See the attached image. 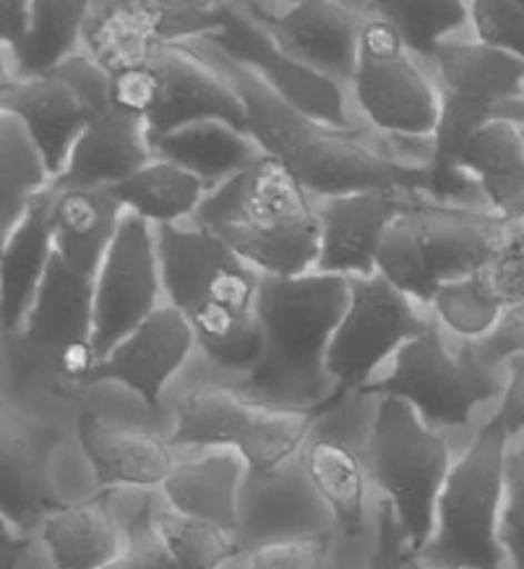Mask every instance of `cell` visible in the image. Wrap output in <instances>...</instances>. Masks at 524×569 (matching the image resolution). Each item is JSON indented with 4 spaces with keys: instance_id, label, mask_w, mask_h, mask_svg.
<instances>
[{
    "instance_id": "603a6c76",
    "label": "cell",
    "mask_w": 524,
    "mask_h": 569,
    "mask_svg": "<svg viewBox=\"0 0 524 569\" xmlns=\"http://www.w3.org/2000/svg\"><path fill=\"white\" fill-rule=\"evenodd\" d=\"M196 358V335L183 313L162 303L144 325L102 358L92 387L118 385L137 395L154 416L168 418V389Z\"/></svg>"
},
{
    "instance_id": "ba28073f",
    "label": "cell",
    "mask_w": 524,
    "mask_h": 569,
    "mask_svg": "<svg viewBox=\"0 0 524 569\" xmlns=\"http://www.w3.org/2000/svg\"><path fill=\"white\" fill-rule=\"evenodd\" d=\"M512 439L488 416L456 455L436 501L433 533L417 561L439 569H506L498 541L506 491V452Z\"/></svg>"
},
{
    "instance_id": "f35d334b",
    "label": "cell",
    "mask_w": 524,
    "mask_h": 569,
    "mask_svg": "<svg viewBox=\"0 0 524 569\" xmlns=\"http://www.w3.org/2000/svg\"><path fill=\"white\" fill-rule=\"evenodd\" d=\"M504 309L506 303L493 290L485 269L462 277V280L441 284L431 301V313L444 327V332L454 340L467 342H477L485 335H491Z\"/></svg>"
},
{
    "instance_id": "ffe728a7",
    "label": "cell",
    "mask_w": 524,
    "mask_h": 569,
    "mask_svg": "<svg viewBox=\"0 0 524 569\" xmlns=\"http://www.w3.org/2000/svg\"><path fill=\"white\" fill-rule=\"evenodd\" d=\"M125 543L108 569H222L235 538L175 512L160 491H121Z\"/></svg>"
},
{
    "instance_id": "ac0fdd59",
    "label": "cell",
    "mask_w": 524,
    "mask_h": 569,
    "mask_svg": "<svg viewBox=\"0 0 524 569\" xmlns=\"http://www.w3.org/2000/svg\"><path fill=\"white\" fill-rule=\"evenodd\" d=\"M204 40L264 81L282 102L313 121L344 131L363 126L350 110L347 89L319 77L316 71L305 69L293 56H288L272 40V34L245 11L243 3H222V29Z\"/></svg>"
},
{
    "instance_id": "83f0119b",
    "label": "cell",
    "mask_w": 524,
    "mask_h": 569,
    "mask_svg": "<svg viewBox=\"0 0 524 569\" xmlns=\"http://www.w3.org/2000/svg\"><path fill=\"white\" fill-rule=\"evenodd\" d=\"M245 473L249 466L232 449L181 452L160 493L175 512L235 536Z\"/></svg>"
},
{
    "instance_id": "7a4b0ae2",
    "label": "cell",
    "mask_w": 524,
    "mask_h": 569,
    "mask_svg": "<svg viewBox=\"0 0 524 569\" xmlns=\"http://www.w3.org/2000/svg\"><path fill=\"white\" fill-rule=\"evenodd\" d=\"M164 303L196 335L201 379L238 381L261 358V274L196 222L154 228Z\"/></svg>"
},
{
    "instance_id": "e0dca14e",
    "label": "cell",
    "mask_w": 524,
    "mask_h": 569,
    "mask_svg": "<svg viewBox=\"0 0 524 569\" xmlns=\"http://www.w3.org/2000/svg\"><path fill=\"white\" fill-rule=\"evenodd\" d=\"M56 77L77 89L87 110L84 131L63 178L56 181L58 186L108 189L154 160L144 121L112 100L110 77L92 58L79 52L56 71Z\"/></svg>"
},
{
    "instance_id": "c3c4849f",
    "label": "cell",
    "mask_w": 524,
    "mask_h": 569,
    "mask_svg": "<svg viewBox=\"0 0 524 569\" xmlns=\"http://www.w3.org/2000/svg\"><path fill=\"white\" fill-rule=\"evenodd\" d=\"M404 569H439V567H429V565H423V561H417L415 557H407V561H404Z\"/></svg>"
},
{
    "instance_id": "7bdbcfd3",
    "label": "cell",
    "mask_w": 524,
    "mask_h": 569,
    "mask_svg": "<svg viewBox=\"0 0 524 569\" xmlns=\"http://www.w3.org/2000/svg\"><path fill=\"white\" fill-rule=\"evenodd\" d=\"M477 356L493 369H504L508 358L524 356V301L506 306L491 335L475 342Z\"/></svg>"
},
{
    "instance_id": "74e56055",
    "label": "cell",
    "mask_w": 524,
    "mask_h": 569,
    "mask_svg": "<svg viewBox=\"0 0 524 569\" xmlns=\"http://www.w3.org/2000/svg\"><path fill=\"white\" fill-rule=\"evenodd\" d=\"M396 29L404 48L421 61H436V52L449 40H467L473 32V11L462 0H381L365 3Z\"/></svg>"
},
{
    "instance_id": "7dc6e473",
    "label": "cell",
    "mask_w": 524,
    "mask_h": 569,
    "mask_svg": "<svg viewBox=\"0 0 524 569\" xmlns=\"http://www.w3.org/2000/svg\"><path fill=\"white\" fill-rule=\"evenodd\" d=\"M29 21H32V3L29 0H3L0 3V42H3V52L13 50L24 40Z\"/></svg>"
},
{
    "instance_id": "f1b7e54d",
    "label": "cell",
    "mask_w": 524,
    "mask_h": 569,
    "mask_svg": "<svg viewBox=\"0 0 524 569\" xmlns=\"http://www.w3.org/2000/svg\"><path fill=\"white\" fill-rule=\"evenodd\" d=\"M125 209L108 189L58 186L50 189V228L56 251L79 274L97 277L115 243Z\"/></svg>"
},
{
    "instance_id": "b9f144b4",
    "label": "cell",
    "mask_w": 524,
    "mask_h": 569,
    "mask_svg": "<svg viewBox=\"0 0 524 569\" xmlns=\"http://www.w3.org/2000/svg\"><path fill=\"white\" fill-rule=\"evenodd\" d=\"M485 274L506 306L524 301V220L508 224L504 241L485 267Z\"/></svg>"
},
{
    "instance_id": "ee69618b",
    "label": "cell",
    "mask_w": 524,
    "mask_h": 569,
    "mask_svg": "<svg viewBox=\"0 0 524 569\" xmlns=\"http://www.w3.org/2000/svg\"><path fill=\"white\" fill-rule=\"evenodd\" d=\"M407 549L396 522L394 507L384 497H376L373 505V551L369 559V569H404Z\"/></svg>"
},
{
    "instance_id": "44dd1931",
    "label": "cell",
    "mask_w": 524,
    "mask_h": 569,
    "mask_svg": "<svg viewBox=\"0 0 524 569\" xmlns=\"http://www.w3.org/2000/svg\"><path fill=\"white\" fill-rule=\"evenodd\" d=\"M243 6L288 56L350 92L365 21L361 3L301 0L288 3V9H276L280 3Z\"/></svg>"
},
{
    "instance_id": "9c48e42d",
    "label": "cell",
    "mask_w": 524,
    "mask_h": 569,
    "mask_svg": "<svg viewBox=\"0 0 524 569\" xmlns=\"http://www.w3.org/2000/svg\"><path fill=\"white\" fill-rule=\"evenodd\" d=\"M168 406L170 441L178 452L232 449L249 470L269 473L301 455L329 400L309 410L276 408L251 400L220 379H199L172 395Z\"/></svg>"
},
{
    "instance_id": "4316f807",
    "label": "cell",
    "mask_w": 524,
    "mask_h": 569,
    "mask_svg": "<svg viewBox=\"0 0 524 569\" xmlns=\"http://www.w3.org/2000/svg\"><path fill=\"white\" fill-rule=\"evenodd\" d=\"M0 108L24 126L29 139L40 149L52 181L63 178L87 123L84 102L77 89L56 73L32 81L3 79Z\"/></svg>"
},
{
    "instance_id": "277c9868",
    "label": "cell",
    "mask_w": 524,
    "mask_h": 569,
    "mask_svg": "<svg viewBox=\"0 0 524 569\" xmlns=\"http://www.w3.org/2000/svg\"><path fill=\"white\" fill-rule=\"evenodd\" d=\"M97 369L94 277L56 251L24 325L3 337V408L32 413L34 402H56L79 413Z\"/></svg>"
},
{
    "instance_id": "f6af8a7d",
    "label": "cell",
    "mask_w": 524,
    "mask_h": 569,
    "mask_svg": "<svg viewBox=\"0 0 524 569\" xmlns=\"http://www.w3.org/2000/svg\"><path fill=\"white\" fill-rule=\"evenodd\" d=\"M504 395H501L496 413H491L504 426L508 439L524 437V356L508 358L504 363Z\"/></svg>"
},
{
    "instance_id": "e575fe53",
    "label": "cell",
    "mask_w": 524,
    "mask_h": 569,
    "mask_svg": "<svg viewBox=\"0 0 524 569\" xmlns=\"http://www.w3.org/2000/svg\"><path fill=\"white\" fill-rule=\"evenodd\" d=\"M108 191L125 212L141 217L152 228L191 222L209 193L196 176L160 157L125 181L108 186Z\"/></svg>"
},
{
    "instance_id": "bcb514c9",
    "label": "cell",
    "mask_w": 524,
    "mask_h": 569,
    "mask_svg": "<svg viewBox=\"0 0 524 569\" xmlns=\"http://www.w3.org/2000/svg\"><path fill=\"white\" fill-rule=\"evenodd\" d=\"M37 546H42L40 536L21 533L6 520H0V569H24Z\"/></svg>"
},
{
    "instance_id": "8fae6325",
    "label": "cell",
    "mask_w": 524,
    "mask_h": 569,
    "mask_svg": "<svg viewBox=\"0 0 524 569\" xmlns=\"http://www.w3.org/2000/svg\"><path fill=\"white\" fill-rule=\"evenodd\" d=\"M454 460L449 439L429 429L413 406L379 397L365 462L373 489L394 507L407 557H415L433 533L439 493Z\"/></svg>"
},
{
    "instance_id": "9a60e30c",
    "label": "cell",
    "mask_w": 524,
    "mask_h": 569,
    "mask_svg": "<svg viewBox=\"0 0 524 569\" xmlns=\"http://www.w3.org/2000/svg\"><path fill=\"white\" fill-rule=\"evenodd\" d=\"M431 309L396 290L386 277H353L350 301L329 346L326 369L336 392H357L371 385L404 342L429 327Z\"/></svg>"
},
{
    "instance_id": "3957f363",
    "label": "cell",
    "mask_w": 524,
    "mask_h": 569,
    "mask_svg": "<svg viewBox=\"0 0 524 569\" xmlns=\"http://www.w3.org/2000/svg\"><path fill=\"white\" fill-rule=\"evenodd\" d=\"M350 301V280L311 272L261 277V358L238 381V392L276 408H321L336 395L326 369L332 335ZM228 385V381H224Z\"/></svg>"
},
{
    "instance_id": "7c38bea8",
    "label": "cell",
    "mask_w": 524,
    "mask_h": 569,
    "mask_svg": "<svg viewBox=\"0 0 524 569\" xmlns=\"http://www.w3.org/2000/svg\"><path fill=\"white\" fill-rule=\"evenodd\" d=\"M110 92L123 110L144 121L149 147L183 126L209 118L249 131L235 89L185 44L154 48L141 63L110 77Z\"/></svg>"
},
{
    "instance_id": "d590c367",
    "label": "cell",
    "mask_w": 524,
    "mask_h": 569,
    "mask_svg": "<svg viewBox=\"0 0 524 569\" xmlns=\"http://www.w3.org/2000/svg\"><path fill=\"white\" fill-rule=\"evenodd\" d=\"M371 551L373 530L363 538H347L332 530L253 546L238 551L222 569H369Z\"/></svg>"
},
{
    "instance_id": "836d02e7",
    "label": "cell",
    "mask_w": 524,
    "mask_h": 569,
    "mask_svg": "<svg viewBox=\"0 0 524 569\" xmlns=\"http://www.w3.org/2000/svg\"><path fill=\"white\" fill-rule=\"evenodd\" d=\"M89 3H32V21L17 48L3 52V79L32 81L52 77L63 63L81 52V32H84Z\"/></svg>"
},
{
    "instance_id": "7402d4cb",
    "label": "cell",
    "mask_w": 524,
    "mask_h": 569,
    "mask_svg": "<svg viewBox=\"0 0 524 569\" xmlns=\"http://www.w3.org/2000/svg\"><path fill=\"white\" fill-rule=\"evenodd\" d=\"M61 421L3 408L0 431V520L21 533L40 536L42 522L69 505L52 483L50 460L61 447Z\"/></svg>"
},
{
    "instance_id": "5bb4252c",
    "label": "cell",
    "mask_w": 524,
    "mask_h": 569,
    "mask_svg": "<svg viewBox=\"0 0 524 569\" xmlns=\"http://www.w3.org/2000/svg\"><path fill=\"white\" fill-rule=\"evenodd\" d=\"M361 6L365 21L350 84L361 121L386 137L433 139L439 123L436 79L421 69L384 17Z\"/></svg>"
},
{
    "instance_id": "30bf717a",
    "label": "cell",
    "mask_w": 524,
    "mask_h": 569,
    "mask_svg": "<svg viewBox=\"0 0 524 569\" xmlns=\"http://www.w3.org/2000/svg\"><path fill=\"white\" fill-rule=\"evenodd\" d=\"M446 337L431 313L429 327L404 342L386 369L357 392L404 400L429 429L446 439L467 431L481 408L501 400L506 377L504 369L481 361L475 342L456 340L452 348Z\"/></svg>"
},
{
    "instance_id": "1f68e13d",
    "label": "cell",
    "mask_w": 524,
    "mask_h": 569,
    "mask_svg": "<svg viewBox=\"0 0 524 569\" xmlns=\"http://www.w3.org/2000/svg\"><path fill=\"white\" fill-rule=\"evenodd\" d=\"M162 40V3L157 0H104L89 3L81 52L108 77L144 61Z\"/></svg>"
},
{
    "instance_id": "d4e9b609",
    "label": "cell",
    "mask_w": 524,
    "mask_h": 569,
    "mask_svg": "<svg viewBox=\"0 0 524 569\" xmlns=\"http://www.w3.org/2000/svg\"><path fill=\"white\" fill-rule=\"evenodd\" d=\"M410 199L417 197L396 191H357L313 199L321 228L316 272L344 280L379 274L381 241Z\"/></svg>"
},
{
    "instance_id": "4dcf8cb0",
    "label": "cell",
    "mask_w": 524,
    "mask_h": 569,
    "mask_svg": "<svg viewBox=\"0 0 524 569\" xmlns=\"http://www.w3.org/2000/svg\"><path fill=\"white\" fill-rule=\"evenodd\" d=\"M456 176L475 183L485 207L508 224L524 220V133L516 121H491L456 160Z\"/></svg>"
},
{
    "instance_id": "60d3db41",
    "label": "cell",
    "mask_w": 524,
    "mask_h": 569,
    "mask_svg": "<svg viewBox=\"0 0 524 569\" xmlns=\"http://www.w3.org/2000/svg\"><path fill=\"white\" fill-rule=\"evenodd\" d=\"M473 37L524 63V9L520 0H475Z\"/></svg>"
},
{
    "instance_id": "cb8c5ba5",
    "label": "cell",
    "mask_w": 524,
    "mask_h": 569,
    "mask_svg": "<svg viewBox=\"0 0 524 569\" xmlns=\"http://www.w3.org/2000/svg\"><path fill=\"white\" fill-rule=\"evenodd\" d=\"M336 530L332 509L324 505L305 473L301 455L282 468L249 470L238 507L235 543L241 551L284 538L319 536Z\"/></svg>"
},
{
    "instance_id": "ab89813d",
    "label": "cell",
    "mask_w": 524,
    "mask_h": 569,
    "mask_svg": "<svg viewBox=\"0 0 524 569\" xmlns=\"http://www.w3.org/2000/svg\"><path fill=\"white\" fill-rule=\"evenodd\" d=\"M498 541L506 569H524V437L512 439L506 452V491Z\"/></svg>"
},
{
    "instance_id": "6da1fadb",
    "label": "cell",
    "mask_w": 524,
    "mask_h": 569,
    "mask_svg": "<svg viewBox=\"0 0 524 569\" xmlns=\"http://www.w3.org/2000/svg\"><path fill=\"white\" fill-rule=\"evenodd\" d=\"M228 79L245 108L249 133L295 178L311 199L357 191H396L425 197L431 181L433 139L386 137L371 126L334 129L303 116L241 63L222 56L212 42H183Z\"/></svg>"
},
{
    "instance_id": "2e32d148",
    "label": "cell",
    "mask_w": 524,
    "mask_h": 569,
    "mask_svg": "<svg viewBox=\"0 0 524 569\" xmlns=\"http://www.w3.org/2000/svg\"><path fill=\"white\" fill-rule=\"evenodd\" d=\"M160 421L147 406L118 416L100 402L84 400L71 429L94 489H162L181 452L172 447L170 429Z\"/></svg>"
},
{
    "instance_id": "4fadbf2b",
    "label": "cell",
    "mask_w": 524,
    "mask_h": 569,
    "mask_svg": "<svg viewBox=\"0 0 524 569\" xmlns=\"http://www.w3.org/2000/svg\"><path fill=\"white\" fill-rule=\"evenodd\" d=\"M379 397L365 392H336L301 449V462L313 489L332 509L336 530L363 538L373 530V483L365 462Z\"/></svg>"
},
{
    "instance_id": "f546056e",
    "label": "cell",
    "mask_w": 524,
    "mask_h": 569,
    "mask_svg": "<svg viewBox=\"0 0 524 569\" xmlns=\"http://www.w3.org/2000/svg\"><path fill=\"white\" fill-rule=\"evenodd\" d=\"M50 189L40 193L17 228L3 236V251H0V329H3V337L19 332L24 325L37 290L56 257V238L50 228Z\"/></svg>"
},
{
    "instance_id": "8d00e7d4",
    "label": "cell",
    "mask_w": 524,
    "mask_h": 569,
    "mask_svg": "<svg viewBox=\"0 0 524 569\" xmlns=\"http://www.w3.org/2000/svg\"><path fill=\"white\" fill-rule=\"evenodd\" d=\"M52 183L48 164L24 126L9 112H0V236H9Z\"/></svg>"
},
{
    "instance_id": "8992f818",
    "label": "cell",
    "mask_w": 524,
    "mask_h": 569,
    "mask_svg": "<svg viewBox=\"0 0 524 569\" xmlns=\"http://www.w3.org/2000/svg\"><path fill=\"white\" fill-rule=\"evenodd\" d=\"M433 79L439 87V123L425 199L488 209L477 186L456 176V160L483 126L501 118L524 121V63L467 37L441 44Z\"/></svg>"
},
{
    "instance_id": "d6a6232c",
    "label": "cell",
    "mask_w": 524,
    "mask_h": 569,
    "mask_svg": "<svg viewBox=\"0 0 524 569\" xmlns=\"http://www.w3.org/2000/svg\"><path fill=\"white\" fill-rule=\"evenodd\" d=\"M152 154L189 170L209 191L220 189L222 183L245 173L266 157L249 131L235 129L228 121H216V118L168 133L164 139L154 141Z\"/></svg>"
},
{
    "instance_id": "484cf974",
    "label": "cell",
    "mask_w": 524,
    "mask_h": 569,
    "mask_svg": "<svg viewBox=\"0 0 524 569\" xmlns=\"http://www.w3.org/2000/svg\"><path fill=\"white\" fill-rule=\"evenodd\" d=\"M123 489H97L69 501L40 528L42 549L52 569H108L125 543Z\"/></svg>"
},
{
    "instance_id": "52a82bcc",
    "label": "cell",
    "mask_w": 524,
    "mask_h": 569,
    "mask_svg": "<svg viewBox=\"0 0 524 569\" xmlns=\"http://www.w3.org/2000/svg\"><path fill=\"white\" fill-rule=\"evenodd\" d=\"M508 222L488 209L410 199L379 249V274L396 290L431 309L441 284L488 267Z\"/></svg>"
},
{
    "instance_id": "5b68a950",
    "label": "cell",
    "mask_w": 524,
    "mask_h": 569,
    "mask_svg": "<svg viewBox=\"0 0 524 569\" xmlns=\"http://www.w3.org/2000/svg\"><path fill=\"white\" fill-rule=\"evenodd\" d=\"M269 277L316 272L321 228L313 199L272 157L209 191L193 220Z\"/></svg>"
},
{
    "instance_id": "d6986e66",
    "label": "cell",
    "mask_w": 524,
    "mask_h": 569,
    "mask_svg": "<svg viewBox=\"0 0 524 569\" xmlns=\"http://www.w3.org/2000/svg\"><path fill=\"white\" fill-rule=\"evenodd\" d=\"M164 303L154 228L125 212L94 277V348L102 358Z\"/></svg>"
}]
</instances>
